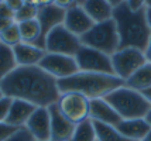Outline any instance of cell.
<instances>
[{
	"instance_id": "cell-27",
	"label": "cell",
	"mask_w": 151,
	"mask_h": 141,
	"mask_svg": "<svg viewBox=\"0 0 151 141\" xmlns=\"http://www.w3.org/2000/svg\"><path fill=\"white\" fill-rule=\"evenodd\" d=\"M6 141H35V140H34V137L30 134V131L26 127H21L13 135H10Z\"/></svg>"
},
{
	"instance_id": "cell-19",
	"label": "cell",
	"mask_w": 151,
	"mask_h": 141,
	"mask_svg": "<svg viewBox=\"0 0 151 141\" xmlns=\"http://www.w3.org/2000/svg\"><path fill=\"white\" fill-rule=\"evenodd\" d=\"M81 3L95 24L105 23L113 19V7L106 0H86Z\"/></svg>"
},
{
	"instance_id": "cell-32",
	"label": "cell",
	"mask_w": 151,
	"mask_h": 141,
	"mask_svg": "<svg viewBox=\"0 0 151 141\" xmlns=\"http://www.w3.org/2000/svg\"><path fill=\"white\" fill-rule=\"evenodd\" d=\"M16 21L13 19H6V17H0V34L3 33L4 30L10 27V26H13Z\"/></svg>"
},
{
	"instance_id": "cell-10",
	"label": "cell",
	"mask_w": 151,
	"mask_h": 141,
	"mask_svg": "<svg viewBox=\"0 0 151 141\" xmlns=\"http://www.w3.org/2000/svg\"><path fill=\"white\" fill-rule=\"evenodd\" d=\"M38 67L42 68L45 72H48L57 81L66 79V78L75 75L76 72H79V68H78L75 57L51 54V52H47L44 55V58L41 59Z\"/></svg>"
},
{
	"instance_id": "cell-16",
	"label": "cell",
	"mask_w": 151,
	"mask_h": 141,
	"mask_svg": "<svg viewBox=\"0 0 151 141\" xmlns=\"http://www.w3.org/2000/svg\"><path fill=\"white\" fill-rule=\"evenodd\" d=\"M13 52L19 67H38L41 59L47 54L45 49L27 42H20L19 45H16Z\"/></svg>"
},
{
	"instance_id": "cell-33",
	"label": "cell",
	"mask_w": 151,
	"mask_h": 141,
	"mask_svg": "<svg viewBox=\"0 0 151 141\" xmlns=\"http://www.w3.org/2000/svg\"><path fill=\"white\" fill-rule=\"evenodd\" d=\"M7 4H9V7L13 10L14 13H17L20 9H21V6L24 4V1H23V0H9Z\"/></svg>"
},
{
	"instance_id": "cell-5",
	"label": "cell",
	"mask_w": 151,
	"mask_h": 141,
	"mask_svg": "<svg viewBox=\"0 0 151 141\" xmlns=\"http://www.w3.org/2000/svg\"><path fill=\"white\" fill-rule=\"evenodd\" d=\"M82 45L93 49H98L103 54L112 57L120 49V38H119L116 23L112 20L95 24L85 35L81 37Z\"/></svg>"
},
{
	"instance_id": "cell-40",
	"label": "cell",
	"mask_w": 151,
	"mask_h": 141,
	"mask_svg": "<svg viewBox=\"0 0 151 141\" xmlns=\"http://www.w3.org/2000/svg\"><path fill=\"white\" fill-rule=\"evenodd\" d=\"M3 96H4V93H3V90H1V87H0V99H1Z\"/></svg>"
},
{
	"instance_id": "cell-26",
	"label": "cell",
	"mask_w": 151,
	"mask_h": 141,
	"mask_svg": "<svg viewBox=\"0 0 151 141\" xmlns=\"http://www.w3.org/2000/svg\"><path fill=\"white\" fill-rule=\"evenodd\" d=\"M0 42L10 48H14L16 45H19L20 42H23L17 23H14L13 26H10L7 30H4L3 33L0 34Z\"/></svg>"
},
{
	"instance_id": "cell-14",
	"label": "cell",
	"mask_w": 151,
	"mask_h": 141,
	"mask_svg": "<svg viewBox=\"0 0 151 141\" xmlns=\"http://www.w3.org/2000/svg\"><path fill=\"white\" fill-rule=\"evenodd\" d=\"M48 110H50V119H51V140L69 141L76 126L59 112L57 103L50 106Z\"/></svg>"
},
{
	"instance_id": "cell-11",
	"label": "cell",
	"mask_w": 151,
	"mask_h": 141,
	"mask_svg": "<svg viewBox=\"0 0 151 141\" xmlns=\"http://www.w3.org/2000/svg\"><path fill=\"white\" fill-rule=\"evenodd\" d=\"M65 11L64 9L55 4V1H44V4L40 7L37 20L41 27V40L38 42V47L44 49V41L47 35L52 31L55 27L64 24L65 20Z\"/></svg>"
},
{
	"instance_id": "cell-2",
	"label": "cell",
	"mask_w": 151,
	"mask_h": 141,
	"mask_svg": "<svg viewBox=\"0 0 151 141\" xmlns=\"http://www.w3.org/2000/svg\"><path fill=\"white\" fill-rule=\"evenodd\" d=\"M145 9L133 13L127 7L126 0L113 9V21L117 27L120 48H137L144 52L151 38V31L145 20Z\"/></svg>"
},
{
	"instance_id": "cell-13",
	"label": "cell",
	"mask_w": 151,
	"mask_h": 141,
	"mask_svg": "<svg viewBox=\"0 0 151 141\" xmlns=\"http://www.w3.org/2000/svg\"><path fill=\"white\" fill-rule=\"evenodd\" d=\"M26 128L35 141H51V119L48 107H37L30 120L27 121Z\"/></svg>"
},
{
	"instance_id": "cell-24",
	"label": "cell",
	"mask_w": 151,
	"mask_h": 141,
	"mask_svg": "<svg viewBox=\"0 0 151 141\" xmlns=\"http://www.w3.org/2000/svg\"><path fill=\"white\" fill-rule=\"evenodd\" d=\"M42 4H44V1H33V0L24 1V4L14 16V21L16 23H24V21L35 20L38 17L40 7Z\"/></svg>"
},
{
	"instance_id": "cell-37",
	"label": "cell",
	"mask_w": 151,
	"mask_h": 141,
	"mask_svg": "<svg viewBox=\"0 0 151 141\" xmlns=\"http://www.w3.org/2000/svg\"><path fill=\"white\" fill-rule=\"evenodd\" d=\"M145 121H147V123H148V124H150V127H151V107H150V110H148V113L145 114Z\"/></svg>"
},
{
	"instance_id": "cell-25",
	"label": "cell",
	"mask_w": 151,
	"mask_h": 141,
	"mask_svg": "<svg viewBox=\"0 0 151 141\" xmlns=\"http://www.w3.org/2000/svg\"><path fill=\"white\" fill-rule=\"evenodd\" d=\"M93 126H95V130H96L98 141H133L120 134L116 130V127L106 126V124H102V123H95V121H93Z\"/></svg>"
},
{
	"instance_id": "cell-22",
	"label": "cell",
	"mask_w": 151,
	"mask_h": 141,
	"mask_svg": "<svg viewBox=\"0 0 151 141\" xmlns=\"http://www.w3.org/2000/svg\"><path fill=\"white\" fill-rule=\"evenodd\" d=\"M21 35V41L27 44H34L38 47V42L41 40V27H40L38 20H30L24 23H17Z\"/></svg>"
},
{
	"instance_id": "cell-35",
	"label": "cell",
	"mask_w": 151,
	"mask_h": 141,
	"mask_svg": "<svg viewBox=\"0 0 151 141\" xmlns=\"http://www.w3.org/2000/svg\"><path fill=\"white\" fill-rule=\"evenodd\" d=\"M145 20H147V26H148V28L151 31V9L150 7L145 9Z\"/></svg>"
},
{
	"instance_id": "cell-8",
	"label": "cell",
	"mask_w": 151,
	"mask_h": 141,
	"mask_svg": "<svg viewBox=\"0 0 151 141\" xmlns=\"http://www.w3.org/2000/svg\"><path fill=\"white\" fill-rule=\"evenodd\" d=\"M57 106H58L59 112L75 126H78L79 123L85 120H89L91 100L83 94L76 93V92L61 93L57 102Z\"/></svg>"
},
{
	"instance_id": "cell-29",
	"label": "cell",
	"mask_w": 151,
	"mask_h": 141,
	"mask_svg": "<svg viewBox=\"0 0 151 141\" xmlns=\"http://www.w3.org/2000/svg\"><path fill=\"white\" fill-rule=\"evenodd\" d=\"M19 128L13 127L10 124H7L6 121L4 123H0V141H6L10 135H13Z\"/></svg>"
},
{
	"instance_id": "cell-28",
	"label": "cell",
	"mask_w": 151,
	"mask_h": 141,
	"mask_svg": "<svg viewBox=\"0 0 151 141\" xmlns=\"http://www.w3.org/2000/svg\"><path fill=\"white\" fill-rule=\"evenodd\" d=\"M12 102H13V99H10L7 96H3L0 99V123H4L6 121L9 110H10V106H12Z\"/></svg>"
},
{
	"instance_id": "cell-7",
	"label": "cell",
	"mask_w": 151,
	"mask_h": 141,
	"mask_svg": "<svg viewBox=\"0 0 151 141\" xmlns=\"http://www.w3.org/2000/svg\"><path fill=\"white\" fill-rule=\"evenodd\" d=\"M110 58L114 75L124 83L133 74H136L144 64H147L144 52L137 48H120Z\"/></svg>"
},
{
	"instance_id": "cell-21",
	"label": "cell",
	"mask_w": 151,
	"mask_h": 141,
	"mask_svg": "<svg viewBox=\"0 0 151 141\" xmlns=\"http://www.w3.org/2000/svg\"><path fill=\"white\" fill-rule=\"evenodd\" d=\"M19 68L13 48L0 42V82Z\"/></svg>"
},
{
	"instance_id": "cell-3",
	"label": "cell",
	"mask_w": 151,
	"mask_h": 141,
	"mask_svg": "<svg viewBox=\"0 0 151 141\" xmlns=\"http://www.w3.org/2000/svg\"><path fill=\"white\" fill-rule=\"evenodd\" d=\"M124 85V82L119 79L116 75L92 74V72H76L75 75L58 81L59 93L76 92L83 94L89 100L105 99L113 90Z\"/></svg>"
},
{
	"instance_id": "cell-30",
	"label": "cell",
	"mask_w": 151,
	"mask_h": 141,
	"mask_svg": "<svg viewBox=\"0 0 151 141\" xmlns=\"http://www.w3.org/2000/svg\"><path fill=\"white\" fill-rule=\"evenodd\" d=\"M126 1H127V7L132 10L133 13L141 11V10H144L145 7H147L144 0H126Z\"/></svg>"
},
{
	"instance_id": "cell-6",
	"label": "cell",
	"mask_w": 151,
	"mask_h": 141,
	"mask_svg": "<svg viewBox=\"0 0 151 141\" xmlns=\"http://www.w3.org/2000/svg\"><path fill=\"white\" fill-rule=\"evenodd\" d=\"M81 47H82L81 38L71 33L64 24L54 28L44 41V49L51 54L75 57Z\"/></svg>"
},
{
	"instance_id": "cell-4",
	"label": "cell",
	"mask_w": 151,
	"mask_h": 141,
	"mask_svg": "<svg viewBox=\"0 0 151 141\" xmlns=\"http://www.w3.org/2000/svg\"><path fill=\"white\" fill-rule=\"evenodd\" d=\"M106 102L112 106L122 120H132V119H144L148 113L151 104L145 99L141 92L130 89L126 85L113 90L110 94L105 97Z\"/></svg>"
},
{
	"instance_id": "cell-12",
	"label": "cell",
	"mask_w": 151,
	"mask_h": 141,
	"mask_svg": "<svg viewBox=\"0 0 151 141\" xmlns=\"http://www.w3.org/2000/svg\"><path fill=\"white\" fill-rule=\"evenodd\" d=\"M64 26L72 34H75L76 37L81 38L82 35H85L95 26V23L88 16L85 9L82 7V3L81 1H73L72 6L65 11Z\"/></svg>"
},
{
	"instance_id": "cell-39",
	"label": "cell",
	"mask_w": 151,
	"mask_h": 141,
	"mask_svg": "<svg viewBox=\"0 0 151 141\" xmlns=\"http://www.w3.org/2000/svg\"><path fill=\"white\" fill-rule=\"evenodd\" d=\"M145 6L151 9V0H147V1H145Z\"/></svg>"
},
{
	"instance_id": "cell-36",
	"label": "cell",
	"mask_w": 151,
	"mask_h": 141,
	"mask_svg": "<svg viewBox=\"0 0 151 141\" xmlns=\"http://www.w3.org/2000/svg\"><path fill=\"white\" fill-rule=\"evenodd\" d=\"M143 93V96H144L147 100L150 102V104H151V87L150 89H147V90H144V92H141Z\"/></svg>"
},
{
	"instance_id": "cell-15",
	"label": "cell",
	"mask_w": 151,
	"mask_h": 141,
	"mask_svg": "<svg viewBox=\"0 0 151 141\" xmlns=\"http://www.w3.org/2000/svg\"><path fill=\"white\" fill-rule=\"evenodd\" d=\"M89 119L92 121H95V123H102V124L112 126V127H117V124L122 121V117L106 102V99H95V100H91Z\"/></svg>"
},
{
	"instance_id": "cell-41",
	"label": "cell",
	"mask_w": 151,
	"mask_h": 141,
	"mask_svg": "<svg viewBox=\"0 0 151 141\" xmlns=\"http://www.w3.org/2000/svg\"><path fill=\"white\" fill-rule=\"evenodd\" d=\"M51 141H52V140H51Z\"/></svg>"
},
{
	"instance_id": "cell-18",
	"label": "cell",
	"mask_w": 151,
	"mask_h": 141,
	"mask_svg": "<svg viewBox=\"0 0 151 141\" xmlns=\"http://www.w3.org/2000/svg\"><path fill=\"white\" fill-rule=\"evenodd\" d=\"M116 130L129 140L141 141L148 134L151 127L145 121V119H132V120H122L117 124Z\"/></svg>"
},
{
	"instance_id": "cell-9",
	"label": "cell",
	"mask_w": 151,
	"mask_h": 141,
	"mask_svg": "<svg viewBox=\"0 0 151 141\" xmlns=\"http://www.w3.org/2000/svg\"><path fill=\"white\" fill-rule=\"evenodd\" d=\"M75 59H76L81 72L114 75L112 67V58L98 49L82 45L75 55Z\"/></svg>"
},
{
	"instance_id": "cell-31",
	"label": "cell",
	"mask_w": 151,
	"mask_h": 141,
	"mask_svg": "<svg viewBox=\"0 0 151 141\" xmlns=\"http://www.w3.org/2000/svg\"><path fill=\"white\" fill-rule=\"evenodd\" d=\"M14 16H16V13L9 7L7 1H0V17H6V19H13L14 20Z\"/></svg>"
},
{
	"instance_id": "cell-23",
	"label": "cell",
	"mask_w": 151,
	"mask_h": 141,
	"mask_svg": "<svg viewBox=\"0 0 151 141\" xmlns=\"http://www.w3.org/2000/svg\"><path fill=\"white\" fill-rule=\"evenodd\" d=\"M69 141H98V135H96L93 121L89 119V120L79 123L75 127V131H73Z\"/></svg>"
},
{
	"instance_id": "cell-17",
	"label": "cell",
	"mask_w": 151,
	"mask_h": 141,
	"mask_svg": "<svg viewBox=\"0 0 151 141\" xmlns=\"http://www.w3.org/2000/svg\"><path fill=\"white\" fill-rule=\"evenodd\" d=\"M35 106L24 100H19V99H13L12 106L7 114L6 123L13 126L16 128L26 127L27 121L30 120V117L33 116V113L35 112Z\"/></svg>"
},
{
	"instance_id": "cell-20",
	"label": "cell",
	"mask_w": 151,
	"mask_h": 141,
	"mask_svg": "<svg viewBox=\"0 0 151 141\" xmlns=\"http://www.w3.org/2000/svg\"><path fill=\"white\" fill-rule=\"evenodd\" d=\"M127 87L134 89L137 92H144L151 87V64L147 62L138 69L136 74H133L124 83Z\"/></svg>"
},
{
	"instance_id": "cell-34",
	"label": "cell",
	"mask_w": 151,
	"mask_h": 141,
	"mask_svg": "<svg viewBox=\"0 0 151 141\" xmlns=\"http://www.w3.org/2000/svg\"><path fill=\"white\" fill-rule=\"evenodd\" d=\"M144 57H145V59H147V62L151 64V38L148 41V44H147V48L144 49Z\"/></svg>"
},
{
	"instance_id": "cell-1",
	"label": "cell",
	"mask_w": 151,
	"mask_h": 141,
	"mask_svg": "<svg viewBox=\"0 0 151 141\" xmlns=\"http://www.w3.org/2000/svg\"><path fill=\"white\" fill-rule=\"evenodd\" d=\"M4 96L34 104L50 107L58 102V81L40 67H19L0 82Z\"/></svg>"
},
{
	"instance_id": "cell-38",
	"label": "cell",
	"mask_w": 151,
	"mask_h": 141,
	"mask_svg": "<svg viewBox=\"0 0 151 141\" xmlns=\"http://www.w3.org/2000/svg\"><path fill=\"white\" fill-rule=\"evenodd\" d=\"M141 141H151V130L148 131V134L145 135V137H144V138H143Z\"/></svg>"
}]
</instances>
